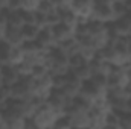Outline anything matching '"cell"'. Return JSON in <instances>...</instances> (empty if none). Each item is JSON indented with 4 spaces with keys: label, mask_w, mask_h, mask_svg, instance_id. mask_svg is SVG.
Masks as SVG:
<instances>
[{
    "label": "cell",
    "mask_w": 131,
    "mask_h": 129,
    "mask_svg": "<svg viewBox=\"0 0 131 129\" xmlns=\"http://www.w3.org/2000/svg\"><path fill=\"white\" fill-rule=\"evenodd\" d=\"M58 9H72L73 0H52Z\"/></svg>",
    "instance_id": "31"
},
{
    "label": "cell",
    "mask_w": 131,
    "mask_h": 129,
    "mask_svg": "<svg viewBox=\"0 0 131 129\" xmlns=\"http://www.w3.org/2000/svg\"><path fill=\"white\" fill-rule=\"evenodd\" d=\"M8 9H12V11H21V9H23V0H11Z\"/></svg>",
    "instance_id": "32"
},
{
    "label": "cell",
    "mask_w": 131,
    "mask_h": 129,
    "mask_svg": "<svg viewBox=\"0 0 131 129\" xmlns=\"http://www.w3.org/2000/svg\"><path fill=\"white\" fill-rule=\"evenodd\" d=\"M60 18H61V23H64L73 29L79 26V18L72 9H60Z\"/></svg>",
    "instance_id": "17"
},
{
    "label": "cell",
    "mask_w": 131,
    "mask_h": 129,
    "mask_svg": "<svg viewBox=\"0 0 131 129\" xmlns=\"http://www.w3.org/2000/svg\"><path fill=\"white\" fill-rule=\"evenodd\" d=\"M113 3H127L128 0H111Z\"/></svg>",
    "instance_id": "34"
},
{
    "label": "cell",
    "mask_w": 131,
    "mask_h": 129,
    "mask_svg": "<svg viewBox=\"0 0 131 129\" xmlns=\"http://www.w3.org/2000/svg\"><path fill=\"white\" fill-rule=\"evenodd\" d=\"M107 81L108 88H127L131 82L128 70L124 67H113L111 73L107 76Z\"/></svg>",
    "instance_id": "8"
},
{
    "label": "cell",
    "mask_w": 131,
    "mask_h": 129,
    "mask_svg": "<svg viewBox=\"0 0 131 129\" xmlns=\"http://www.w3.org/2000/svg\"><path fill=\"white\" fill-rule=\"evenodd\" d=\"M3 67H5V65H2V64H0V76H2V70H3Z\"/></svg>",
    "instance_id": "38"
},
{
    "label": "cell",
    "mask_w": 131,
    "mask_h": 129,
    "mask_svg": "<svg viewBox=\"0 0 131 129\" xmlns=\"http://www.w3.org/2000/svg\"><path fill=\"white\" fill-rule=\"evenodd\" d=\"M11 88L12 99H31L34 96V78L32 76H21Z\"/></svg>",
    "instance_id": "5"
},
{
    "label": "cell",
    "mask_w": 131,
    "mask_h": 129,
    "mask_svg": "<svg viewBox=\"0 0 131 129\" xmlns=\"http://www.w3.org/2000/svg\"><path fill=\"white\" fill-rule=\"evenodd\" d=\"M26 58V53L23 50V47H14L11 46V50H9V58H8V65H20Z\"/></svg>",
    "instance_id": "18"
},
{
    "label": "cell",
    "mask_w": 131,
    "mask_h": 129,
    "mask_svg": "<svg viewBox=\"0 0 131 129\" xmlns=\"http://www.w3.org/2000/svg\"><path fill=\"white\" fill-rule=\"evenodd\" d=\"M127 90H128V93H130V96H131V82H130V85L127 87Z\"/></svg>",
    "instance_id": "36"
},
{
    "label": "cell",
    "mask_w": 131,
    "mask_h": 129,
    "mask_svg": "<svg viewBox=\"0 0 131 129\" xmlns=\"http://www.w3.org/2000/svg\"><path fill=\"white\" fill-rule=\"evenodd\" d=\"M40 31H41V29H40L37 24H25V26H23V36H25V41H37Z\"/></svg>",
    "instance_id": "23"
},
{
    "label": "cell",
    "mask_w": 131,
    "mask_h": 129,
    "mask_svg": "<svg viewBox=\"0 0 131 129\" xmlns=\"http://www.w3.org/2000/svg\"><path fill=\"white\" fill-rule=\"evenodd\" d=\"M11 99V88L3 85L0 88V109H3V106L6 105V102Z\"/></svg>",
    "instance_id": "29"
},
{
    "label": "cell",
    "mask_w": 131,
    "mask_h": 129,
    "mask_svg": "<svg viewBox=\"0 0 131 129\" xmlns=\"http://www.w3.org/2000/svg\"><path fill=\"white\" fill-rule=\"evenodd\" d=\"M95 8V0H73L72 11L78 15L79 24H85L92 20Z\"/></svg>",
    "instance_id": "7"
},
{
    "label": "cell",
    "mask_w": 131,
    "mask_h": 129,
    "mask_svg": "<svg viewBox=\"0 0 131 129\" xmlns=\"http://www.w3.org/2000/svg\"><path fill=\"white\" fill-rule=\"evenodd\" d=\"M128 74H130V79H131V67L128 68Z\"/></svg>",
    "instance_id": "39"
},
{
    "label": "cell",
    "mask_w": 131,
    "mask_h": 129,
    "mask_svg": "<svg viewBox=\"0 0 131 129\" xmlns=\"http://www.w3.org/2000/svg\"><path fill=\"white\" fill-rule=\"evenodd\" d=\"M64 114L66 112L60 111L58 108H55V106L47 100L46 103H43V105L37 109V112L34 114V117L31 120L34 122L35 129H52V128H55L58 119H60L61 115H64Z\"/></svg>",
    "instance_id": "2"
},
{
    "label": "cell",
    "mask_w": 131,
    "mask_h": 129,
    "mask_svg": "<svg viewBox=\"0 0 131 129\" xmlns=\"http://www.w3.org/2000/svg\"><path fill=\"white\" fill-rule=\"evenodd\" d=\"M20 73H18V68L15 65H5L3 70H2V81L6 87H12L18 79H20Z\"/></svg>",
    "instance_id": "14"
},
{
    "label": "cell",
    "mask_w": 131,
    "mask_h": 129,
    "mask_svg": "<svg viewBox=\"0 0 131 129\" xmlns=\"http://www.w3.org/2000/svg\"><path fill=\"white\" fill-rule=\"evenodd\" d=\"M78 53L84 58L85 62H92V61L98 56V50H96L95 47H92V46H87V44H81Z\"/></svg>",
    "instance_id": "22"
},
{
    "label": "cell",
    "mask_w": 131,
    "mask_h": 129,
    "mask_svg": "<svg viewBox=\"0 0 131 129\" xmlns=\"http://www.w3.org/2000/svg\"><path fill=\"white\" fill-rule=\"evenodd\" d=\"M37 43L47 52H50L52 49H55L58 46V41L55 38V35L52 32V28H44L41 29L38 33V38H37Z\"/></svg>",
    "instance_id": "11"
},
{
    "label": "cell",
    "mask_w": 131,
    "mask_h": 129,
    "mask_svg": "<svg viewBox=\"0 0 131 129\" xmlns=\"http://www.w3.org/2000/svg\"><path fill=\"white\" fill-rule=\"evenodd\" d=\"M57 11H58V8L53 5L52 0H43L40 3V8H38V12L43 15H50V14H55Z\"/></svg>",
    "instance_id": "25"
},
{
    "label": "cell",
    "mask_w": 131,
    "mask_h": 129,
    "mask_svg": "<svg viewBox=\"0 0 131 129\" xmlns=\"http://www.w3.org/2000/svg\"><path fill=\"white\" fill-rule=\"evenodd\" d=\"M40 0H23V9L21 11H26V12H38V8H40Z\"/></svg>",
    "instance_id": "26"
},
{
    "label": "cell",
    "mask_w": 131,
    "mask_h": 129,
    "mask_svg": "<svg viewBox=\"0 0 131 129\" xmlns=\"http://www.w3.org/2000/svg\"><path fill=\"white\" fill-rule=\"evenodd\" d=\"M92 20H96V21L105 23V24L113 23L116 20L114 12H113V2L111 0H95Z\"/></svg>",
    "instance_id": "4"
},
{
    "label": "cell",
    "mask_w": 131,
    "mask_h": 129,
    "mask_svg": "<svg viewBox=\"0 0 131 129\" xmlns=\"http://www.w3.org/2000/svg\"><path fill=\"white\" fill-rule=\"evenodd\" d=\"M0 129H6V120L3 115V111L0 109Z\"/></svg>",
    "instance_id": "33"
},
{
    "label": "cell",
    "mask_w": 131,
    "mask_h": 129,
    "mask_svg": "<svg viewBox=\"0 0 131 129\" xmlns=\"http://www.w3.org/2000/svg\"><path fill=\"white\" fill-rule=\"evenodd\" d=\"M52 32H53V35H55L58 44H60V43H64V41H69V40L76 38V29L67 26V24H64V23H58V24H55V26L52 28Z\"/></svg>",
    "instance_id": "12"
},
{
    "label": "cell",
    "mask_w": 131,
    "mask_h": 129,
    "mask_svg": "<svg viewBox=\"0 0 131 129\" xmlns=\"http://www.w3.org/2000/svg\"><path fill=\"white\" fill-rule=\"evenodd\" d=\"M107 115L105 112L92 108L90 111V128L93 129H105L107 128Z\"/></svg>",
    "instance_id": "16"
},
{
    "label": "cell",
    "mask_w": 131,
    "mask_h": 129,
    "mask_svg": "<svg viewBox=\"0 0 131 129\" xmlns=\"http://www.w3.org/2000/svg\"><path fill=\"white\" fill-rule=\"evenodd\" d=\"M70 71L78 78V79H81L82 82H85V81H89L92 76H93V71H92V67L89 62H85V64L79 65V67H76V68H70Z\"/></svg>",
    "instance_id": "20"
},
{
    "label": "cell",
    "mask_w": 131,
    "mask_h": 129,
    "mask_svg": "<svg viewBox=\"0 0 131 129\" xmlns=\"http://www.w3.org/2000/svg\"><path fill=\"white\" fill-rule=\"evenodd\" d=\"M17 68H18V73H20V76H32V71H34V65L29 64V62H26V61H23L20 65H17Z\"/></svg>",
    "instance_id": "28"
},
{
    "label": "cell",
    "mask_w": 131,
    "mask_h": 129,
    "mask_svg": "<svg viewBox=\"0 0 131 129\" xmlns=\"http://www.w3.org/2000/svg\"><path fill=\"white\" fill-rule=\"evenodd\" d=\"M128 111H131V97H130V100H128Z\"/></svg>",
    "instance_id": "35"
},
{
    "label": "cell",
    "mask_w": 131,
    "mask_h": 129,
    "mask_svg": "<svg viewBox=\"0 0 131 129\" xmlns=\"http://www.w3.org/2000/svg\"><path fill=\"white\" fill-rule=\"evenodd\" d=\"M53 91V78L52 74H47L41 79H34V96L43 102H47Z\"/></svg>",
    "instance_id": "6"
},
{
    "label": "cell",
    "mask_w": 131,
    "mask_h": 129,
    "mask_svg": "<svg viewBox=\"0 0 131 129\" xmlns=\"http://www.w3.org/2000/svg\"><path fill=\"white\" fill-rule=\"evenodd\" d=\"M40 2H43V0H40Z\"/></svg>",
    "instance_id": "41"
},
{
    "label": "cell",
    "mask_w": 131,
    "mask_h": 129,
    "mask_svg": "<svg viewBox=\"0 0 131 129\" xmlns=\"http://www.w3.org/2000/svg\"><path fill=\"white\" fill-rule=\"evenodd\" d=\"M90 111L92 106L76 97L66 111V115L69 117L73 129H87L90 128Z\"/></svg>",
    "instance_id": "1"
},
{
    "label": "cell",
    "mask_w": 131,
    "mask_h": 129,
    "mask_svg": "<svg viewBox=\"0 0 131 129\" xmlns=\"http://www.w3.org/2000/svg\"><path fill=\"white\" fill-rule=\"evenodd\" d=\"M55 128H57V129H73V128H72L70 120H69V117H67L66 114H64V115H61V117L58 119V122H57Z\"/></svg>",
    "instance_id": "30"
},
{
    "label": "cell",
    "mask_w": 131,
    "mask_h": 129,
    "mask_svg": "<svg viewBox=\"0 0 131 129\" xmlns=\"http://www.w3.org/2000/svg\"><path fill=\"white\" fill-rule=\"evenodd\" d=\"M69 55L66 53L63 49H60L58 46L55 49H52L49 52V56H47V68H49V73L52 76H64L70 71V64H69Z\"/></svg>",
    "instance_id": "3"
},
{
    "label": "cell",
    "mask_w": 131,
    "mask_h": 129,
    "mask_svg": "<svg viewBox=\"0 0 131 129\" xmlns=\"http://www.w3.org/2000/svg\"><path fill=\"white\" fill-rule=\"evenodd\" d=\"M82 85H84V82L81 81V79H78L72 71H69L67 74H66V84L63 88H60V90H63L67 96L70 97V99H76V97L79 96V93H81V90H82Z\"/></svg>",
    "instance_id": "9"
},
{
    "label": "cell",
    "mask_w": 131,
    "mask_h": 129,
    "mask_svg": "<svg viewBox=\"0 0 131 129\" xmlns=\"http://www.w3.org/2000/svg\"><path fill=\"white\" fill-rule=\"evenodd\" d=\"M105 129H122V123H121V114L116 111H111L107 115V128Z\"/></svg>",
    "instance_id": "24"
},
{
    "label": "cell",
    "mask_w": 131,
    "mask_h": 129,
    "mask_svg": "<svg viewBox=\"0 0 131 129\" xmlns=\"http://www.w3.org/2000/svg\"><path fill=\"white\" fill-rule=\"evenodd\" d=\"M49 102L55 106V108H58L60 111H63L66 112L67 109H69V106L72 105V102H73V99H70V97L66 94L63 90H58V88H53V91H52V94L49 97Z\"/></svg>",
    "instance_id": "10"
},
{
    "label": "cell",
    "mask_w": 131,
    "mask_h": 129,
    "mask_svg": "<svg viewBox=\"0 0 131 129\" xmlns=\"http://www.w3.org/2000/svg\"><path fill=\"white\" fill-rule=\"evenodd\" d=\"M3 43H6V44H9V46H14V47L23 46V44H25L23 28H12V26H9L8 31H6V33H5Z\"/></svg>",
    "instance_id": "13"
},
{
    "label": "cell",
    "mask_w": 131,
    "mask_h": 129,
    "mask_svg": "<svg viewBox=\"0 0 131 129\" xmlns=\"http://www.w3.org/2000/svg\"><path fill=\"white\" fill-rule=\"evenodd\" d=\"M90 67H92V71H93V74H101V76H108L110 73H111V70H113V65L110 64V62H107L105 59H102V58H99L96 56L92 62H89Z\"/></svg>",
    "instance_id": "15"
},
{
    "label": "cell",
    "mask_w": 131,
    "mask_h": 129,
    "mask_svg": "<svg viewBox=\"0 0 131 129\" xmlns=\"http://www.w3.org/2000/svg\"><path fill=\"white\" fill-rule=\"evenodd\" d=\"M9 50H11V46L9 44H6V43H2L0 44V64L2 65H8Z\"/></svg>",
    "instance_id": "27"
},
{
    "label": "cell",
    "mask_w": 131,
    "mask_h": 129,
    "mask_svg": "<svg viewBox=\"0 0 131 129\" xmlns=\"http://www.w3.org/2000/svg\"><path fill=\"white\" fill-rule=\"evenodd\" d=\"M3 85H5V84H3V81H2V76H0V88H2Z\"/></svg>",
    "instance_id": "37"
},
{
    "label": "cell",
    "mask_w": 131,
    "mask_h": 129,
    "mask_svg": "<svg viewBox=\"0 0 131 129\" xmlns=\"http://www.w3.org/2000/svg\"><path fill=\"white\" fill-rule=\"evenodd\" d=\"M2 43H3V36L0 35V44H2Z\"/></svg>",
    "instance_id": "40"
},
{
    "label": "cell",
    "mask_w": 131,
    "mask_h": 129,
    "mask_svg": "<svg viewBox=\"0 0 131 129\" xmlns=\"http://www.w3.org/2000/svg\"><path fill=\"white\" fill-rule=\"evenodd\" d=\"M28 126V119L17 115V117H9L6 119V129H26Z\"/></svg>",
    "instance_id": "21"
},
{
    "label": "cell",
    "mask_w": 131,
    "mask_h": 129,
    "mask_svg": "<svg viewBox=\"0 0 131 129\" xmlns=\"http://www.w3.org/2000/svg\"><path fill=\"white\" fill-rule=\"evenodd\" d=\"M6 17H8V24H9V26H12V28H23V26H25L23 11L6 9Z\"/></svg>",
    "instance_id": "19"
}]
</instances>
